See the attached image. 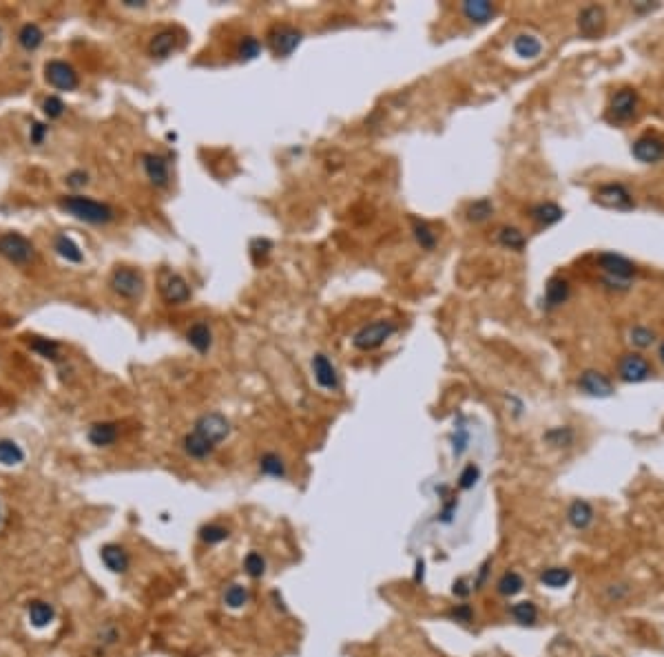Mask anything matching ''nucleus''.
Listing matches in <instances>:
<instances>
[{
    "mask_svg": "<svg viewBox=\"0 0 664 657\" xmlns=\"http://www.w3.org/2000/svg\"><path fill=\"white\" fill-rule=\"evenodd\" d=\"M596 263L602 273V284L611 290H629L638 275V266L620 252H600Z\"/></svg>",
    "mask_w": 664,
    "mask_h": 657,
    "instance_id": "1",
    "label": "nucleus"
},
{
    "mask_svg": "<svg viewBox=\"0 0 664 657\" xmlns=\"http://www.w3.org/2000/svg\"><path fill=\"white\" fill-rule=\"evenodd\" d=\"M58 206L63 211H67L69 215H74L80 222H87V224H108L111 219L115 217L113 209L108 204H102V202H95L91 197H80V195H71V197H63L58 202Z\"/></svg>",
    "mask_w": 664,
    "mask_h": 657,
    "instance_id": "2",
    "label": "nucleus"
},
{
    "mask_svg": "<svg viewBox=\"0 0 664 657\" xmlns=\"http://www.w3.org/2000/svg\"><path fill=\"white\" fill-rule=\"evenodd\" d=\"M594 202L602 209L609 211H633L635 209V200L633 193L629 190V186L622 184V181H607V184H600L598 190L594 193Z\"/></svg>",
    "mask_w": 664,
    "mask_h": 657,
    "instance_id": "3",
    "label": "nucleus"
},
{
    "mask_svg": "<svg viewBox=\"0 0 664 657\" xmlns=\"http://www.w3.org/2000/svg\"><path fill=\"white\" fill-rule=\"evenodd\" d=\"M396 332V323L388 321V319H377L368 325H364L361 330L355 332L353 336V346L361 352H372L379 350L385 341H388L392 334Z\"/></svg>",
    "mask_w": 664,
    "mask_h": 657,
    "instance_id": "4",
    "label": "nucleus"
},
{
    "mask_svg": "<svg viewBox=\"0 0 664 657\" xmlns=\"http://www.w3.org/2000/svg\"><path fill=\"white\" fill-rule=\"evenodd\" d=\"M615 372H618V379L622 383H645L654 376V365L640 352H626L620 357Z\"/></svg>",
    "mask_w": 664,
    "mask_h": 657,
    "instance_id": "5",
    "label": "nucleus"
},
{
    "mask_svg": "<svg viewBox=\"0 0 664 657\" xmlns=\"http://www.w3.org/2000/svg\"><path fill=\"white\" fill-rule=\"evenodd\" d=\"M108 286L115 292L118 297L122 299H140L144 292V277L142 273H138L136 268H115L111 279H108Z\"/></svg>",
    "mask_w": 664,
    "mask_h": 657,
    "instance_id": "6",
    "label": "nucleus"
},
{
    "mask_svg": "<svg viewBox=\"0 0 664 657\" xmlns=\"http://www.w3.org/2000/svg\"><path fill=\"white\" fill-rule=\"evenodd\" d=\"M193 432H197L200 436H204L209 443H213L217 447L231 436V421L220 412H209V414H202V416L195 421Z\"/></svg>",
    "mask_w": 664,
    "mask_h": 657,
    "instance_id": "7",
    "label": "nucleus"
},
{
    "mask_svg": "<svg viewBox=\"0 0 664 657\" xmlns=\"http://www.w3.org/2000/svg\"><path fill=\"white\" fill-rule=\"evenodd\" d=\"M640 111V93L633 87H620L609 100V117L613 122H629Z\"/></svg>",
    "mask_w": 664,
    "mask_h": 657,
    "instance_id": "8",
    "label": "nucleus"
},
{
    "mask_svg": "<svg viewBox=\"0 0 664 657\" xmlns=\"http://www.w3.org/2000/svg\"><path fill=\"white\" fill-rule=\"evenodd\" d=\"M0 254L16 266H27L35 257V248L27 237L18 233H7L0 237Z\"/></svg>",
    "mask_w": 664,
    "mask_h": 657,
    "instance_id": "9",
    "label": "nucleus"
},
{
    "mask_svg": "<svg viewBox=\"0 0 664 657\" xmlns=\"http://www.w3.org/2000/svg\"><path fill=\"white\" fill-rule=\"evenodd\" d=\"M301 38H304V33L297 27L282 22V24H275L268 31V47L277 58H288L299 47Z\"/></svg>",
    "mask_w": 664,
    "mask_h": 657,
    "instance_id": "10",
    "label": "nucleus"
},
{
    "mask_svg": "<svg viewBox=\"0 0 664 657\" xmlns=\"http://www.w3.org/2000/svg\"><path fill=\"white\" fill-rule=\"evenodd\" d=\"M631 155L642 164H658L664 160V138L656 133H645L631 144Z\"/></svg>",
    "mask_w": 664,
    "mask_h": 657,
    "instance_id": "11",
    "label": "nucleus"
},
{
    "mask_svg": "<svg viewBox=\"0 0 664 657\" xmlns=\"http://www.w3.org/2000/svg\"><path fill=\"white\" fill-rule=\"evenodd\" d=\"M578 389H581L583 394L594 396V398H609L615 392L613 381L607 374H602L600 370L581 372V376H578Z\"/></svg>",
    "mask_w": 664,
    "mask_h": 657,
    "instance_id": "12",
    "label": "nucleus"
},
{
    "mask_svg": "<svg viewBox=\"0 0 664 657\" xmlns=\"http://www.w3.org/2000/svg\"><path fill=\"white\" fill-rule=\"evenodd\" d=\"M44 78L54 89H60V91H74L80 84L76 69L69 63H63V60H51V63H47Z\"/></svg>",
    "mask_w": 664,
    "mask_h": 657,
    "instance_id": "13",
    "label": "nucleus"
},
{
    "mask_svg": "<svg viewBox=\"0 0 664 657\" xmlns=\"http://www.w3.org/2000/svg\"><path fill=\"white\" fill-rule=\"evenodd\" d=\"M578 31H581L585 38L594 40L598 35L605 33L607 29V14L605 9L598 7V5H587L581 9V14H578Z\"/></svg>",
    "mask_w": 664,
    "mask_h": 657,
    "instance_id": "14",
    "label": "nucleus"
},
{
    "mask_svg": "<svg viewBox=\"0 0 664 657\" xmlns=\"http://www.w3.org/2000/svg\"><path fill=\"white\" fill-rule=\"evenodd\" d=\"M565 520L574 531H587L596 522V509L585 498H574L565 509Z\"/></svg>",
    "mask_w": 664,
    "mask_h": 657,
    "instance_id": "15",
    "label": "nucleus"
},
{
    "mask_svg": "<svg viewBox=\"0 0 664 657\" xmlns=\"http://www.w3.org/2000/svg\"><path fill=\"white\" fill-rule=\"evenodd\" d=\"M312 374H315V381L321 389L325 392H337L339 389V372H337L334 363L325 357V355H315L312 357Z\"/></svg>",
    "mask_w": 664,
    "mask_h": 657,
    "instance_id": "16",
    "label": "nucleus"
},
{
    "mask_svg": "<svg viewBox=\"0 0 664 657\" xmlns=\"http://www.w3.org/2000/svg\"><path fill=\"white\" fill-rule=\"evenodd\" d=\"M160 292L166 303L171 306H179V303H186L191 299V288L186 284L184 277H179L175 273H166L160 282Z\"/></svg>",
    "mask_w": 664,
    "mask_h": 657,
    "instance_id": "17",
    "label": "nucleus"
},
{
    "mask_svg": "<svg viewBox=\"0 0 664 657\" xmlns=\"http://www.w3.org/2000/svg\"><path fill=\"white\" fill-rule=\"evenodd\" d=\"M142 168L153 186L164 188L168 184V162L158 153H142Z\"/></svg>",
    "mask_w": 664,
    "mask_h": 657,
    "instance_id": "18",
    "label": "nucleus"
},
{
    "mask_svg": "<svg viewBox=\"0 0 664 657\" xmlns=\"http://www.w3.org/2000/svg\"><path fill=\"white\" fill-rule=\"evenodd\" d=\"M527 215H529L531 222L538 224L540 228H549V226L560 222V219L565 217V211L556 202H538L534 206H529Z\"/></svg>",
    "mask_w": 664,
    "mask_h": 657,
    "instance_id": "19",
    "label": "nucleus"
},
{
    "mask_svg": "<svg viewBox=\"0 0 664 657\" xmlns=\"http://www.w3.org/2000/svg\"><path fill=\"white\" fill-rule=\"evenodd\" d=\"M100 558L104 567L111 571V574H127L129 567H131V558H129V551L124 549L122 544H115V542H108L100 549Z\"/></svg>",
    "mask_w": 664,
    "mask_h": 657,
    "instance_id": "20",
    "label": "nucleus"
},
{
    "mask_svg": "<svg viewBox=\"0 0 664 657\" xmlns=\"http://www.w3.org/2000/svg\"><path fill=\"white\" fill-rule=\"evenodd\" d=\"M542 49L545 44L534 33H518L512 40V51L521 60H538L542 56Z\"/></svg>",
    "mask_w": 664,
    "mask_h": 657,
    "instance_id": "21",
    "label": "nucleus"
},
{
    "mask_svg": "<svg viewBox=\"0 0 664 657\" xmlns=\"http://www.w3.org/2000/svg\"><path fill=\"white\" fill-rule=\"evenodd\" d=\"M569 295H572L569 282H567L565 277H558V275L551 277L547 282V286H545V308L553 310V308L562 306V303L569 299Z\"/></svg>",
    "mask_w": 664,
    "mask_h": 657,
    "instance_id": "22",
    "label": "nucleus"
},
{
    "mask_svg": "<svg viewBox=\"0 0 664 657\" xmlns=\"http://www.w3.org/2000/svg\"><path fill=\"white\" fill-rule=\"evenodd\" d=\"M182 447H184V454L193 460H207L215 454V445L209 443L207 438L200 436L197 432H188L182 441Z\"/></svg>",
    "mask_w": 664,
    "mask_h": 657,
    "instance_id": "23",
    "label": "nucleus"
},
{
    "mask_svg": "<svg viewBox=\"0 0 664 657\" xmlns=\"http://www.w3.org/2000/svg\"><path fill=\"white\" fill-rule=\"evenodd\" d=\"M461 11H463V16L474 24H487L494 16L499 14L496 5L485 3V0H469V3H463Z\"/></svg>",
    "mask_w": 664,
    "mask_h": 657,
    "instance_id": "24",
    "label": "nucleus"
},
{
    "mask_svg": "<svg viewBox=\"0 0 664 657\" xmlns=\"http://www.w3.org/2000/svg\"><path fill=\"white\" fill-rule=\"evenodd\" d=\"M27 617H29V624L33 628H47V626L54 624L56 608H54V604L44 602V600H33L27 606Z\"/></svg>",
    "mask_w": 664,
    "mask_h": 657,
    "instance_id": "25",
    "label": "nucleus"
},
{
    "mask_svg": "<svg viewBox=\"0 0 664 657\" xmlns=\"http://www.w3.org/2000/svg\"><path fill=\"white\" fill-rule=\"evenodd\" d=\"M572 580H574V574H572V569H567V567H547L538 574V582L542 584V587L553 589V591L565 589Z\"/></svg>",
    "mask_w": 664,
    "mask_h": 657,
    "instance_id": "26",
    "label": "nucleus"
},
{
    "mask_svg": "<svg viewBox=\"0 0 664 657\" xmlns=\"http://www.w3.org/2000/svg\"><path fill=\"white\" fill-rule=\"evenodd\" d=\"M542 443L553 449H569L576 443V432L569 425H558V428H549L542 434Z\"/></svg>",
    "mask_w": 664,
    "mask_h": 657,
    "instance_id": "27",
    "label": "nucleus"
},
{
    "mask_svg": "<svg viewBox=\"0 0 664 657\" xmlns=\"http://www.w3.org/2000/svg\"><path fill=\"white\" fill-rule=\"evenodd\" d=\"M259 473L261 476L275 478V480H282L288 476V469H286L284 458L277 452H264L259 456Z\"/></svg>",
    "mask_w": 664,
    "mask_h": 657,
    "instance_id": "28",
    "label": "nucleus"
},
{
    "mask_svg": "<svg viewBox=\"0 0 664 657\" xmlns=\"http://www.w3.org/2000/svg\"><path fill=\"white\" fill-rule=\"evenodd\" d=\"M89 443L95 447H108L118 441V425L115 423H95L87 432Z\"/></svg>",
    "mask_w": 664,
    "mask_h": 657,
    "instance_id": "29",
    "label": "nucleus"
},
{
    "mask_svg": "<svg viewBox=\"0 0 664 657\" xmlns=\"http://www.w3.org/2000/svg\"><path fill=\"white\" fill-rule=\"evenodd\" d=\"M510 615H512L514 622L521 624V626H536L538 617H540V611H538L536 602L521 600V602H516V604L510 606Z\"/></svg>",
    "mask_w": 664,
    "mask_h": 657,
    "instance_id": "30",
    "label": "nucleus"
},
{
    "mask_svg": "<svg viewBox=\"0 0 664 657\" xmlns=\"http://www.w3.org/2000/svg\"><path fill=\"white\" fill-rule=\"evenodd\" d=\"M177 47V35L173 29H162L160 33H155L151 42H149V51L155 58H168L173 54V49Z\"/></svg>",
    "mask_w": 664,
    "mask_h": 657,
    "instance_id": "31",
    "label": "nucleus"
},
{
    "mask_svg": "<svg viewBox=\"0 0 664 657\" xmlns=\"http://www.w3.org/2000/svg\"><path fill=\"white\" fill-rule=\"evenodd\" d=\"M633 595V584L626 580H615L602 587V598L607 604H624Z\"/></svg>",
    "mask_w": 664,
    "mask_h": 657,
    "instance_id": "32",
    "label": "nucleus"
},
{
    "mask_svg": "<svg viewBox=\"0 0 664 657\" xmlns=\"http://www.w3.org/2000/svg\"><path fill=\"white\" fill-rule=\"evenodd\" d=\"M525 589V578L518 571H505V574L496 580V593L501 598H514V595L523 593Z\"/></svg>",
    "mask_w": 664,
    "mask_h": 657,
    "instance_id": "33",
    "label": "nucleus"
},
{
    "mask_svg": "<svg viewBox=\"0 0 664 657\" xmlns=\"http://www.w3.org/2000/svg\"><path fill=\"white\" fill-rule=\"evenodd\" d=\"M186 339H188V343L200 352V355H207V352L211 350V346H213V332L204 321L191 325L188 332H186Z\"/></svg>",
    "mask_w": 664,
    "mask_h": 657,
    "instance_id": "34",
    "label": "nucleus"
},
{
    "mask_svg": "<svg viewBox=\"0 0 664 657\" xmlns=\"http://www.w3.org/2000/svg\"><path fill=\"white\" fill-rule=\"evenodd\" d=\"M496 241L503 248L510 250H523L527 246V237L523 230H518L516 226H501L496 230Z\"/></svg>",
    "mask_w": 664,
    "mask_h": 657,
    "instance_id": "35",
    "label": "nucleus"
},
{
    "mask_svg": "<svg viewBox=\"0 0 664 657\" xmlns=\"http://www.w3.org/2000/svg\"><path fill=\"white\" fill-rule=\"evenodd\" d=\"M22 460H25L22 447L16 441H11V438H0V465L16 467Z\"/></svg>",
    "mask_w": 664,
    "mask_h": 657,
    "instance_id": "36",
    "label": "nucleus"
},
{
    "mask_svg": "<svg viewBox=\"0 0 664 657\" xmlns=\"http://www.w3.org/2000/svg\"><path fill=\"white\" fill-rule=\"evenodd\" d=\"M197 535H200V540L204 544L215 546V544H222V542H226L228 538H231V529L220 525V522H209V525H204L197 531Z\"/></svg>",
    "mask_w": 664,
    "mask_h": 657,
    "instance_id": "37",
    "label": "nucleus"
},
{
    "mask_svg": "<svg viewBox=\"0 0 664 657\" xmlns=\"http://www.w3.org/2000/svg\"><path fill=\"white\" fill-rule=\"evenodd\" d=\"M492 215H494V204H492V200H487V197H480V200L469 202L467 209H465L467 222H474V224L487 222Z\"/></svg>",
    "mask_w": 664,
    "mask_h": 657,
    "instance_id": "38",
    "label": "nucleus"
},
{
    "mask_svg": "<svg viewBox=\"0 0 664 657\" xmlns=\"http://www.w3.org/2000/svg\"><path fill=\"white\" fill-rule=\"evenodd\" d=\"M224 606H228L231 611H239V608H244L250 600V591L244 587V584H231V587H226L224 595Z\"/></svg>",
    "mask_w": 664,
    "mask_h": 657,
    "instance_id": "39",
    "label": "nucleus"
},
{
    "mask_svg": "<svg viewBox=\"0 0 664 657\" xmlns=\"http://www.w3.org/2000/svg\"><path fill=\"white\" fill-rule=\"evenodd\" d=\"M412 233H414V237L419 241V246L423 250H434V248H437L439 237L430 228V224L423 222V219H412Z\"/></svg>",
    "mask_w": 664,
    "mask_h": 657,
    "instance_id": "40",
    "label": "nucleus"
},
{
    "mask_svg": "<svg viewBox=\"0 0 664 657\" xmlns=\"http://www.w3.org/2000/svg\"><path fill=\"white\" fill-rule=\"evenodd\" d=\"M42 38H44L42 29L38 27V24H33V22L22 24V29L18 31V42H20L22 49H27V51L38 49L42 44Z\"/></svg>",
    "mask_w": 664,
    "mask_h": 657,
    "instance_id": "41",
    "label": "nucleus"
},
{
    "mask_svg": "<svg viewBox=\"0 0 664 657\" xmlns=\"http://www.w3.org/2000/svg\"><path fill=\"white\" fill-rule=\"evenodd\" d=\"M54 248H56V252L60 254V257L67 259V261H74V263L82 261V250L78 248V243L71 237H67V235H58L54 239Z\"/></svg>",
    "mask_w": 664,
    "mask_h": 657,
    "instance_id": "42",
    "label": "nucleus"
},
{
    "mask_svg": "<svg viewBox=\"0 0 664 657\" xmlns=\"http://www.w3.org/2000/svg\"><path fill=\"white\" fill-rule=\"evenodd\" d=\"M626 341H629V346L638 350H647L656 343V332L647 325H633L629 327V332H626Z\"/></svg>",
    "mask_w": 664,
    "mask_h": 657,
    "instance_id": "43",
    "label": "nucleus"
},
{
    "mask_svg": "<svg viewBox=\"0 0 664 657\" xmlns=\"http://www.w3.org/2000/svg\"><path fill=\"white\" fill-rule=\"evenodd\" d=\"M266 558L259 553V551H250L246 558H244V574L250 578V580H261L266 576Z\"/></svg>",
    "mask_w": 664,
    "mask_h": 657,
    "instance_id": "44",
    "label": "nucleus"
},
{
    "mask_svg": "<svg viewBox=\"0 0 664 657\" xmlns=\"http://www.w3.org/2000/svg\"><path fill=\"white\" fill-rule=\"evenodd\" d=\"M450 445H452V456L454 458H461L465 452H467V445H469V432L463 423L454 425V432L450 436Z\"/></svg>",
    "mask_w": 664,
    "mask_h": 657,
    "instance_id": "45",
    "label": "nucleus"
},
{
    "mask_svg": "<svg viewBox=\"0 0 664 657\" xmlns=\"http://www.w3.org/2000/svg\"><path fill=\"white\" fill-rule=\"evenodd\" d=\"M478 480H480V467L476 465V462H467V465L461 469V473H458L456 485H458V489L469 492V489H474Z\"/></svg>",
    "mask_w": 664,
    "mask_h": 657,
    "instance_id": "46",
    "label": "nucleus"
},
{
    "mask_svg": "<svg viewBox=\"0 0 664 657\" xmlns=\"http://www.w3.org/2000/svg\"><path fill=\"white\" fill-rule=\"evenodd\" d=\"M448 617L452 619V622H456V624L467 626V624H472L474 619H476V613H474L472 604L461 602V604H454V606L450 608V611H448Z\"/></svg>",
    "mask_w": 664,
    "mask_h": 657,
    "instance_id": "47",
    "label": "nucleus"
},
{
    "mask_svg": "<svg viewBox=\"0 0 664 657\" xmlns=\"http://www.w3.org/2000/svg\"><path fill=\"white\" fill-rule=\"evenodd\" d=\"M95 640H98V644H102V647H113V644L120 642V628L113 622H106L95 633Z\"/></svg>",
    "mask_w": 664,
    "mask_h": 657,
    "instance_id": "48",
    "label": "nucleus"
},
{
    "mask_svg": "<svg viewBox=\"0 0 664 657\" xmlns=\"http://www.w3.org/2000/svg\"><path fill=\"white\" fill-rule=\"evenodd\" d=\"M259 51H261V42L255 38V35H246V38H241L239 49H237V54H239V58H241V60H252V58H257V56H259Z\"/></svg>",
    "mask_w": 664,
    "mask_h": 657,
    "instance_id": "49",
    "label": "nucleus"
},
{
    "mask_svg": "<svg viewBox=\"0 0 664 657\" xmlns=\"http://www.w3.org/2000/svg\"><path fill=\"white\" fill-rule=\"evenodd\" d=\"M31 350L33 352H38L40 357H44V359H58V343L56 341H49V339H33L31 341Z\"/></svg>",
    "mask_w": 664,
    "mask_h": 657,
    "instance_id": "50",
    "label": "nucleus"
},
{
    "mask_svg": "<svg viewBox=\"0 0 664 657\" xmlns=\"http://www.w3.org/2000/svg\"><path fill=\"white\" fill-rule=\"evenodd\" d=\"M42 111H44V115L49 117V120H56V117H60L65 113V102L60 100L58 95H49L47 100L42 102Z\"/></svg>",
    "mask_w": 664,
    "mask_h": 657,
    "instance_id": "51",
    "label": "nucleus"
},
{
    "mask_svg": "<svg viewBox=\"0 0 664 657\" xmlns=\"http://www.w3.org/2000/svg\"><path fill=\"white\" fill-rule=\"evenodd\" d=\"M472 593H474V582H469V578L463 576V578H456V580H454V584H452V595L465 600V598H469Z\"/></svg>",
    "mask_w": 664,
    "mask_h": 657,
    "instance_id": "52",
    "label": "nucleus"
},
{
    "mask_svg": "<svg viewBox=\"0 0 664 657\" xmlns=\"http://www.w3.org/2000/svg\"><path fill=\"white\" fill-rule=\"evenodd\" d=\"M456 509H458V498L456 496H450V498H445V503H443V509L439 511V522H452L454 520V514H456Z\"/></svg>",
    "mask_w": 664,
    "mask_h": 657,
    "instance_id": "53",
    "label": "nucleus"
},
{
    "mask_svg": "<svg viewBox=\"0 0 664 657\" xmlns=\"http://www.w3.org/2000/svg\"><path fill=\"white\" fill-rule=\"evenodd\" d=\"M492 565H494V560H492V558H487L485 562H483V565L478 567V574H476V578L472 580V582H474V591H483V589H485Z\"/></svg>",
    "mask_w": 664,
    "mask_h": 657,
    "instance_id": "54",
    "label": "nucleus"
},
{
    "mask_svg": "<svg viewBox=\"0 0 664 657\" xmlns=\"http://www.w3.org/2000/svg\"><path fill=\"white\" fill-rule=\"evenodd\" d=\"M270 250H273V243L268 239H255L250 243V254H252V259H255V263H259V254L264 259Z\"/></svg>",
    "mask_w": 664,
    "mask_h": 657,
    "instance_id": "55",
    "label": "nucleus"
},
{
    "mask_svg": "<svg viewBox=\"0 0 664 657\" xmlns=\"http://www.w3.org/2000/svg\"><path fill=\"white\" fill-rule=\"evenodd\" d=\"M67 184L71 188H82V186L89 184V175L84 173V170H74V173L67 175Z\"/></svg>",
    "mask_w": 664,
    "mask_h": 657,
    "instance_id": "56",
    "label": "nucleus"
},
{
    "mask_svg": "<svg viewBox=\"0 0 664 657\" xmlns=\"http://www.w3.org/2000/svg\"><path fill=\"white\" fill-rule=\"evenodd\" d=\"M47 131H49V127H47V124H42V122H33V124H31V136H29L31 144H35V146L42 144Z\"/></svg>",
    "mask_w": 664,
    "mask_h": 657,
    "instance_id": "57",
    "label": "nucleus"
},
{
    "mask_svg": "<svg viewBox=\"0 0 664 657\" xmlns=\"http://www.w3.org/2000/svg\"><path fill=\"white\" fill-rule=\"evenodd\" d=\"M423 569H426V562H423V560H419V562H416V576H414L416 582L423 580Z\"/></svg>",
    "mask_w": 664,
    "mask_h": 657,
    "instance_id": "58",
    "label": "nucleus"
},
{
    "mask_svg": "<svg viewBox=\"0 0 664 657\" xmlns=\"http://www.w3.org/2000/svg\"><path fill=\"white\" fill-rule=\"evenodd\" d=\"M658 359H660V363L664 365V341H662L660 348H658Z\"/></svg>",
    "mask_w": 664,
    "mask_h": 657,
    "instance_id": "59",
    "label": "nucleus"
},
{
    "mask_svg": "<svg viewBox=\"0 0 664 657\" xmlns=\"http://www.w3.org/2000/svg\"><path fill=\"white\" fill-rule=\"evenodd\" d=\"M0 522H3V507H0Z\"/></svg>",
    "mask_w": 664,
    "mask_h": 657,
    "instance_id": "60",
    "label": "nucleus"
},
{
    "mask_svg": "<svg viewBox=\"0 0 664 657\" xmlns=\"http://www.w3.org/2000/svg\"><path fill=\"white\" fill-rule=\"evenodd\" d=\"M0 42H3V31H0Z\"/></svg>",
    "mask_w": 664,
    "mask_h": 657,
    "instance_id": "61",
    "label": "nucleus"
},
{
    "mask_svg": "<svg viewBox=\"0 0 664 657\" xmlns=\"http://www.w3.org/2000/svg\"><path fill=\"white\" fill-rule=\"evenodd\" d=\"M596 657H605V655H596Z\"/></svg>",
    "mask_w": 664,
    "mask_h": 657,
    "instance_id": "62",
    "label": "nucleus"
}]
</instances>
